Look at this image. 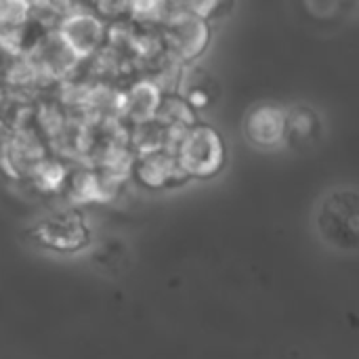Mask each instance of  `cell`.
Segmentation results:
<instances>
[{
	"instance_id": "6da1fadb",
	"label": "cell",
	"mask_w": 359,
	"mask_h": 359,
	"mask_svg": "<svg viewBox=\"0 0 359 359\" xmlns=\"http://www.w3.org/2000/svg\"><path fill=\"white\" fill-rule=\"evenodd\" d=\"M318 238L341 255L359 252V187L334 185L326 189L313 212Z\"/></svg>"
},
{
	"instance_id": "7a4b0ae2",
	"label": "cell",
	"mask_w": 359,
	"mask_h": 359,
	"mask_svg": "<svg viewBox=\"0 0 359 359\" xmlns=\"http://www.w3.org/2000/svg\"><path fill=\"white\" fill-rule=\"evenodd\" d=\"M175 154L187 177L206 179L217 175L225 164L223 141L210 126H191L183 135Z\"/></svg>"
},
{
	"instance_id": "3957f363",
	"label": "cell",
	"mask_w": 359,
	"mask_h": 359,
	"mask_svg": "<svg viewBox=\"0 0 359 359\" xmlns=\"http://www.w3.org/2000/svg\"><path fill=\"white\" fill-rule=\"evenodd\" d=\"M57 38L74 59H84L99 48L103 40V23L90 13H74L61 21Z\"/></svg>"
},
{
	"instance_id": "277c9868",
	"label": "cell",
	"mask_w": 359,
	"mask_h": 359,
	"mask_svg": "<svg viewBox=\"0 0 359 359\" xmlns=\"http://www.w3.org/2000/svg\"><path fill=\"white\" fill-rule=\"evenodd\" d=\"M246 137L252 145L271 149L286 141V111L278 105L263 103L257 105L244 124Z\"/></svg>"
},
{
	"instance_id": "5b68a950",
	"label": "cell",
	"mask_w": 359,
	"mask_h": 359,
	"mask_svg": "<svg viewBox=\"0 0 359 359\" xmlns=\"http://www.w3.org/2000/svg\"><path fill=\"white\" fill-rule=\"evenodd\" d=\"M170 42L181 59H196L206 48L208 25L204 17L194 13L191 4H189V13H181L170 19Z\"/></svg>"
},
{
	"instance_id": "8992f818",
	"label": "cell",
	"mask_w": 359,
	"mask_h": 359,
	"mask_svg": "<svg viewBox=\"0 0 359 359\" xmlns=\"http://www.w3.org/2000/svg\"><path fill=\"white\" fill-rule=\"evenodd\" d=\"M139 177L149 187H166V185L183 183L187 179L185 170L177 160V154L168 149L143 156L139 164Z\"/></svg>"
},
{
	"instance_id": "52a82bcc",
	"label": "cell",
	"mask_w": 359,
	"mask_h": 359,
	"mask_svg": "<svg viewBox=\"0 0 359 359\" xmlns=\"http://www.w3.org/2000/svg\"><path fill=\"white\" fill-rule=\"evenodd\" d=\"M160 105H162L160 86H158L156 82H149V80L135 84V86L126 93V97H124V101H122L124 114H126L130 120H135L137 124H147V122H151V120L156 118Z\"/></svg>"
},
{
	"instance_id": "ba28073f",
	"label": "cell",
	"mask_w": 359,
	"mask_h": 359,
	"mask_svg": "<svg viewBox=\"0 0 359 359\" xmlns=\"http://www.w3.org/2000/svg\"><path fill=\"white\" fill-rule=\"evenodd\" d=\"M320 116L307 105H294L286 114V139L294 147H307L320 139Z\"/></svg>"
},
{
	"instance_id": "9c48e42d",
	"label": "cell",
	"mask_w": 359,
	"mask_h": 359,
	"mask_svg": "<svg viewBox=\"0 0 359 359\" xmlns=\"http://www.w3.org/2000/svg\"><path fill=\"white\" fill-rule=\"evenodd\" d=\"M44 236H46V242L59 248H72L80 242V236H84V229L76 221V217L63 215L44 225Z\"/></svg>"
},
{
	"instance_id": "30bf717a",
	"label": "cell",
	"mask_w": 359,
	"mask_h": 359,
	"mask_svg": "<svg viewBox=\"0 0 359 359\" xmlns=\"http://www.w3.org/2000/svg\"><path fill=\"white\" fill-rule=\"evenodd\" d=\"M221 95L219 82L208 74H196L187 86V103L191 109H208Z\"/></svg>"
},
{
	"instance_id": "8fae6325",
	"label": "cell",
	"mask_w": 359,
	"mask_h": 359,
	"mask_svg": "<svg viewBox=\"0 0 359 359\" xmlns=\"http://www.w3.org/2000/svg\"><path fill=\"white\" fill-rule=\"evenodd\" d=\"M27 4H15V2H0V23L19 25L27 17Z\"/></svg>"
}]
</instances>
